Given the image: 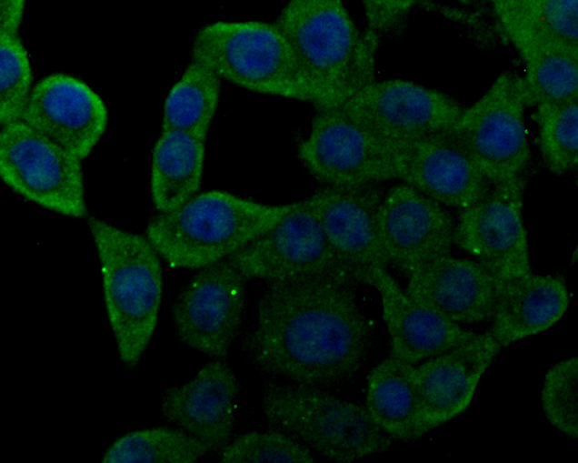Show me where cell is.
<instances>
[{"mask_svg":"<svg viewBox=\"0 0 578 463\" xmlns=\"http://www.w3.org/2000/svg\"><path fill=\"white\" fill-rule=\"evenodd\" d=\"M501 348L486 331L415 367L424 435L467 409Z\"/></svg>","mask_w":578,"mask_h":463,"instance_id":"cell-20","label":"cell"},{"mask_svg":"<svg viewBox=\"0 0 578 463\" xmlns=\"http://www.w3.org/2000/svg\"><path fill=\"white\" fill-rule=\"evenodd\" d=\"M205 141L182 130H161L150 169L151 198L159 213L174 210L197 194L204 173Z\"/></svg>","mask_w":578,"mask_h":463,"instance_id":"cell-24","label":"cell"},{"mask_svg":"<svg viewBox=\"0 0 578 463\" xmlns=\"http://www.w3.org/2000/svg\"><path fill=\"white\" fill-rule=\"evenodd\" d=\"M288 207L289 203L266 204L225 190H208L155 215L145 237L170 267L200 269L240 250Z\"/></svg>","mask_w":578,"mask_h":463,"instance_id":"cell-3","label":"cell"},{"mask_svg":"<svg viewBox=\"0 0 578 463\" xmlns=\"http://www.w3.org/2000/svg\"><path fill=\"white\" fill-rule=\"evenodd\" d=\"M222 463H313L310 448L280 430L248 432L228 443L220 455Z\"/></svg>","mask_w":578,"mask_h":463,"instance_id":"cell-32","label":"cell"},{"mask_svg":"<svg viewBox=\"0 0 578 463\" xmlns=\"http://www.w3.org/2000/svg\"><path fill=\"white\" fill-rule=\"evenodd\" d=\"M239 393L234 367L226 358H214L189 381L163 392L161 413L210 450L223 449L235 426Z\"/></svg>","mask_w":578,"mask_h":463,"instance_id":"cell-17","label":"cell"},{"mask_svg":"<svg viewBox=\"0 0 578 463\" xmlns=\"http://www.w3.org/2000/svg\"><path fill=\"white\" fill-rule=\"evenodd\" d=\"M523 176L492 186L476 203L462 208L453 245L473 256L502 283L531 271L523 219Z\"/></svg>","mask_w":578,"mask_h":463,"instance_id":"cell-12","label":"cell"},{"mask_svg":"<svg viewBox=\"0 0 578 463\" xmlns=\"http://www.w3.org/2000/svg\"><path fill=\"white\" fill-rule=\"evenodd\" d=\"M356 280L378 292L391 344V356L414 364L454 348L476 334L412 298L384 267L357 272Z\"/></svg>","mask_w":578,"mask_h":463,"instance_id":"cell-19","label":"cell"},{"mask_svg":"<svg viewBox=\"0 0 578 463\" xmlns=\"http://www.w3.org/2000/svg\"><path fill=\"white\" fill-rule=\"evenodd\" d=\"M246 281L228 258L200 268L172 306L180 341L214 358H226L243 324Z\"/></svg>","mask_w":578,"mask_h":463,"instance_id":"cell-11","label":"cell"},{"mask_svg":"<svg viewBox=\"0 0 578 463\" xmlns=\"http://www.w3.org/2000/svg\"><path fill=\"white\" fill-rule=\"evenodd\" d=\"M568 305L569 293L562 277L530 273L502 282L490 332L502 347H506L552 327Z\"/></svg>","mask_w":578,"mask_h":463,"instance_id":"cell-22","label":"cell"},{"mask_svg":"<svg viewBox=\"0 0 578 463\" xmlns=\"http://www.w3.org/2000/svg\"><path fill=\"white\" fill-rule=\"evenodd\" d=\"M492 8L523 61L553 48L578 49V0H497Z\"/></svg>","mask_w":578,"mask_h":463,"instance_id":"cell-23","label":"cell"},{"mask_svg":"<svg viewBox=\"0 0 578 463\" xmlns=\"http://www.w3.org/2000/svg\"><path fill=\"white\" fill-rule=\"evenodd\" d=\"M342 107L390 148L451 129L466 108L443 92L399 78L374 80Z\"/></svg>","mask_w":578,"mask_h":463,"instance_id":"cell-10","label":"cell"},{"mask_svg":"<svg viewBox=\"0 0 578 463\" xmlns=\"http://www.w3.org/2000/svg\"><path fill=\"white\" fill-rule=\"evenodd\" d=\"M415 4L414 1H364L365 31L378 39L383 35L400 33L405 28Z\"/></svg>","mask_w":578,"mask_h":463,"instance_id":"cell-33","label":"cell"},{"mask_svg":"<svg viewBox=\"0 0 578 463\" xmlns=\"http://www.w3.org/2000/svg\"><path fill=\"white\" fill-rule=\"evenodd\" d=\"M22 121L83 160L105 133L108 111L84 81L53 73L33 86Z\"/></svg>","mask_w":578,"mask_h":463,"instance_id":"cell-16","label":"cell"},{"mask_svg":"<svg viewBox=\"0 0 578 463\" xmlns=\"http://www.w3.org/2000/svg\"><path fill=\"white\" fill-rule=\"evenodd\" d=\"M24 9V0L0 1V35H18Z\"/></svg>","mask_w":578,"mask_h":463,"instance_id":"cell-34","label":"cell"},{"mask_svg":"<svg viewBox=\"0 0 578 463\" xmlns=\"http://www.w3.org/2000/svg\"><path fill=\"white\" fill-rule=\"evenodd\" d=\"M405 292L455 323L491 319L500 282L477 261L439 257L410 272Z\"/></svg>","mask_w":578,"mask_h":463,"instance_id":"cell-21","label":"cell"},{"mask_svg":"<svg viewBox=\"0 0 578 463\" xmlns=\"http://www.w3.org/2000/svg\"><path fill=\"white\" fill-rule=\"evenodd\" d=\"M228 259L247 280L266 282L348 270L334 252L310 196L289 203L277 222Z\"/></svg>","mask_w":578,"mask_h":463,"instance_id":"cell-13","label":"cell"},{"mask_svg":"<svg viewBox=\"0 0 578 463\" xmlns=\"http://www.w3.org/2000/svg\"><path fill=\"white\" fill-rule=\"evenodd\" d=\"M191 59L247 91L307 102L293 50L275 22L219 19L194 35Z\"/></svg>","mask_w":578,"mask_h":463,"instance_id":"cell-6","label":"cell"},{"mask_svg":"<svg viewBox=\"0 0 578 463\" xmlns=\"http://www.w3.org/2000/svg\"><path fill=\"white\" fill-rule=\"evenodd\" d=\"M522 77L501 73L450 129L493 186L523 176L531 158Z\"/></svg>","mask_w":578,"mask_h":463,"instance_id":"cell-7","label":"cell"},{"mask_svg":"<svg viewBox=\"0 0 578 463\" xmlns=\"http://www.w3.org/2000/svg\"><path fill=\"white\" fill-rule=\"evenodd\" d=\"M327 239L353 273L389 264L379 227L383 199L375 184L325 186L312 196Z\"/></svg>","mask_w":578,"mask_h":463,"instance_id":"cell-18","label":"cell"},{"mask_svg":"<svg viewBox=\"0 0 578 463\" xmlns=\"http://www.w3.org/2000/svg\"><path fill=\"white\" fill-rule=\"evenodd\" d=\"M538 142L544 165L563 175L578 163V99L536 106Z\"/></svg>","mask_w":578,"mask_h":463,"instance_id":"cell-29","label":"cell"},{"mask_svg":"<svg viewBox=\"0 0 578 463\" xmlns=\"http://www.w3.org/2000/svg\"><path fill=\"white\" fill-rule=\"evenodd\" d=\"M522 77L529 106L578 99V49L559 47L523 60Z\"/></svg>","mask_w":578,"mask_h":463,"instance_id":"cell-28","label":"cell"},{"mask_svg":"<svg viewBox=\"0 0 578 463\" xmlns=\"http://www.w3.org/2000/svg\"><path fill=\"white\" fill-rule=\"evenodd\" d=\"M541 405L553 427L570 438H578L576 356L563 359L548 369L541 389Z\"/></svg>","mask_w":578,"mask_h":463,"instance_id":"cell-31","label":"cell"},{"mask_svg":"<svg viewBox=\"0 0 578 463\" xmlns=\"http://www.w3.org/2000/svg\"><path fill=\"white\" fill-rule=\"evenodd\" d=\"M345 269L268 281L243 350L258 370L327 387L354 377L370 349V326Z\"/></svg>","mask_w":578,"mask_h":463,"instance_id":"cell-1","label":"cell"},{"mask_svg":"<svg viewBox=\"0 0 578 463\" xmlns=\"http://www.w3.org/2000/svg\"><path fill=\"white\" fill-rule=\"evenodd\" d=\"M261 409L272 427L336 462H354L392 446L366 408L320 387L269 380Z\"/></svg>","mask_w":578,"mask_h":463,"instance_id":"cell-5","label":"cell"},{"mask_svg":"<svg viewBox=\"0 0 578 463\" xmlns=\"http://www.w3.org/2000/svg\"><path fill=\"white\" fill-rule=\"evenodd\" d=\"M391 150L394 178L442 205L465 208L492 188L450 129Z\"/></svg>","mask_w":578,"mask_h":463,"instance_id":"cell-14","label":"cell"},{"mask_svg":"<svg viewBox=\"0 0 578 463\" xmlns=\"http://www.w3.org/2000/svg\"><path fill=\"white\" fill-rule=\"evenodd\" d=\"M381 239L389 263L407 273L434 259L451 256L455 224L443 205L400 183L383 196Z\"/></svg>","mask_w":578,"mask_h":463,"instance_id":"cell-15","label":"cell"},{"mask_svg":"<svg viewBox=\"0 0 578 463\" xmlns=\"http://www.w3.org/2000/svg\"><path fill=\"white\" fill-rule=\"evenodd\" d=\"M392 438L411 441L424 436L420 398L413 364L390 356L367 378L365 407Z\"/></svg>","mask_w":578,"mask_h":463,"instance_id":"cell-25","label":"cell"},{"mask_svg":"<svg viewBox=\"0 0 578 463\" xmlns=\"http://www.w3.org/2000/svg\"><path fill=\"white\" fill-rule=\"evenodd\" d=\"M275 24L315 110L343 106L375 79L379 39L361 31L340 0H291Z\"/></svg>","mask_w":578,"mask_h":463,"instance_id":"cell-2","label":"cell"},{"mask_svg":"<svg viewBox=\"0 0 578 463\" xmlns=\"http://www.w3.org/2000/svg\"><path fill=\"white\" fill-rule=\"evenodd\" d=\"M211 451L182 429L151 428L129 432L113 442L102 463H195Z\"/></svg>","mask_w":578,"mask_h":463,"instance_id":"cell-27","label":"cell"},{"mask_svg":"<svg viewBox=\"0 0 578 463\" xmlns=\"http://www.w3.org/2000/svg\"><path fill=\"white\" fill-rule=\"evenodd\" d=\"M81 159L24 121L2 126L0 176L15 192L48 210L86 215Z\"/></svg>","mask_w":578,"mask_h":463,"instance_id":"cell-8","label":"cell"},{"mask_svg":"<svg viewBox=\"0 0 578 463\" xmlns=\"http://www.w3.org/2000/svg\"><path fill=\"white\" fill-rule=\"evenodd\" d=\"M221 83L210 67L191 59L164 99L162 130H182L206 140L220 102Z\"/></svg>","mask_w":578,"mask_h":463,"instance_id":"cell-26","label":"cell"},{"mask_svg":"<svg viewBox=\"0 0 578 463\" xmlns=\"http://www.w3.org/2000/svg\"><path fill=\"white\" fill-rule=\"evenodd\" d=\"M33 73L19 35H0V124L22 120L32 91Z\"/></svg>","mask_w":578,"mask_h":463,"instance_id":"cell-30","label":"cell"},{"mask_svg":"<svg viewBox=\"0 0 578 463\" xmlns=\"http://www.w3.org/2000/svg\"><path fill=\"white\" fill-rule=\"evenodd\" d=\"M297 155L325 186H359L394 179L392 150L342 106L315 110Z\"/></svg>","mask_w":578,"mask_h":463,"instance_id":"cell-9","label":"cell"},{"mask_svg":"<svg viewBox=\"0 0 578 463\" xmlns=\"http://www.w3.org/2000/svg\"><path fill=\"white\" fill-rule=\"evenodd\" d=\"M87 224L118 356L132 368L144 354L158 322L163 295L160 256L146 237L95 216L88 217Z\"/></svg>","mask_w":578,"mask_h":463,"instance_id":"cell-4","label":"cell"}]
</instances>
